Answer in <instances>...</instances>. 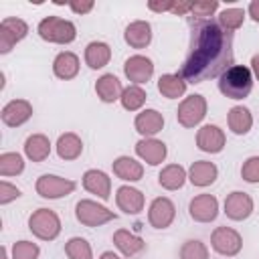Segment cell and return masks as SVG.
<instances>
[{
    "label": "cell",
    "mask_w": 259,
    "mask_h": 259,
    "mask_svg": "<svg viewBox=\"0 0 259 259\" xmlns=\"http://www.w3.org/2000/svg\"><path fill=\"white\" fill-rule=\"evenodd\" d=\"M188 24L190 45L178 73L192 85L221 77L229 67H233V32L225 30L212 18H188Z\"/></svg>",
    "instance_id": "cell-1"
},
{
    "label": "cell",
    "mask_w": 259,
    "mask_h": 259,
    "mask_svg": "<svg viewBox=\"0 0 259 259\" xmlns=\"http://www.w3.org/2000/svg\"><path fill=\"white\" fill-rule=\"evenodd\" d=\"M253 73L245 65H233L219 77V91L227 99L241 101L253 91Z\"/></svg>",
    "instance_id": "cell-2"
},
{
    "label": "cell",
    "mask_w": 259,
    "mask_h": 259,
    "mask_svg": "<svg viewBox=\"0 0 259 259\" xmlns=\"http://www.w3.org/2000/svg\"><path fill=\"white\" fill-rule=\"evenodd\" d=\"M36 32L42 40L53 42V45H69L77 38V26L75 22L61 18V16H45L38 26Z\"/></svg>",
    "instance_id": "cell-3"
},
{
    "label": "cell",
    "mask_w": 259,
    "mask_h": 259,
    "mask_svg": "<svg viewBox=\"0 0 259 259\" xmlns=\"http://www.w3.org/2000/svg\"><path fill=\"white\" fill-rule=\"evenodd\" d=\"M61 229V219L53 208H36L28 217V231L40 241H55Z\"/></svg>",
    "instance_id": "cell-4"
},
{
    "label": "cell",
    "mask_w": 259,
    "mask_h": 259,
    "mask_svg": "<svg viewBox=\"0 0 259 259\" xmlns=\"http://www.w3.org/2000/svg\"><path fill=\"white\" fill-rule=\"evenodd\" d=\"M115 212L109 210L105 204H99L97 200L91 198H81L75 204V219L83 225V227H101L109 221H115Z\"/></svg>",
    "instance_id": "cell-5"
},
{
    "label": "cell",
    "mask_w": 259,
    "mask_h": 259,
    "mask_svg": "<svg viewBox=\"0 0 259 259\" xmlns=\"http://www.w3.org/2000/svg\"><path fill=\"white\" fill-rule=\"evenodd\" d=\"M206 109H208L206 99L200 93H192L180 101L176 109V119L182 127H194L206 117Z\"/></svg>",
    "instance_id": "cell-6"
},
{
    "label": "cell",
    "mask_w": 259,
    "mask_h": 259,
    "mask_svg": "<svg viewBox=\"0 0 259 259\" xmlns=\"http://www.w3.org/2000/svg\"><path fill=\"white\" fill-rule=\"evenodd\" d=\"M75 188H77V184L73 180L57 176V174H42L34 182L36 194L40 198H49V200H57V198L69 196V194L75 192Z\"/></svg>",
    "instance_id": "cell-7"
},
{
    "label": "cell",
    "mask_w": 259,
    "mask_h": 259,
    "mask_svg": "<svg viewBox=\"0 0 259 259\" xmlns=\"http://www.w3.org/2000/svg\"><path fill=\"white\" fill-rule=\"evenodd\" d=\"M210 247L223 257H235L243 249V237L233 227H217L210 233Z\"/></svg>",
    "instance_id": "cell-8"
},
{
    "label": "cell",
    "mask_w": 259,
    "mask_h": 259,
    "mask_svg": "<svg viewBox=\"0 0 259 259\" xmlns=\"http://www.w3.org/2000/svg\"><path fill=\"white\" fill-rule=\"evenodd\" d=\"M28 34V24L18 16H6L0 22V55H8L16 42L24 40Z\"/></svg>",
    "instance_id": "cell-9"
},
{
    "label": "cell",
    "mask_w": 259,
    "mask_h": 259,
    "mask_svg": "<svg viewBox=\"0 0 259 259\" xmlns=\"http://www.w3.org/2000/svg\"><path fill=\"white\" fill-rule=\"evenodd\" d=\"M255 202L251 198V194L243 192V190H233L231 194H227L225 204H223V212L227 214V219L231 221H245L253 214Z\"/></svg>",
    "instance_id": "cell-10"
},
{
    "label": "cell",
    "mask_w": 259,
    "mask_h": 259,
    "mask_svg": "<svg viewBox=\"0 0 259 259\" xmlns=\"http://www.w3.org/2000/svg\"><path fill=\"white\" fill-rule=\"evenodd\" d=\"M188 214L196 223H212L219 217V198L214 194H196L188 202Z\"/></svg>",
    "instance_id": "cell-11"
},
{
    "label": "cell",
    "mask_w": 259,
    "mask_h": 259,
    "mask_svg": "<svg viewBox=\"0 0 259 259\" xmlns=\"http://www.w3.org/2000/svg\"><path fill=\"white\" fill-rule=\"evenodd\" d=\"M176 219V204L168 196H156L148 208V223L154 229H168Z\"/></svg>",
    "instance_id": "cell-12"
},
{
    "label": "cell",
    "mask_w": 259,
    "mask_h": 259,
    "mask_svg": "<svg viewBox=\"0 0 259 259\" xmlns=\"http://www.w3.org/2000/svg\"><path fill=\"white\" fill-rule=\"evenodd\" d=\"M123 73L132 81V85H144L154 75V63L146 55H132L123 63Z\"/></svg>",
    "instance_id": "cell-13"
},
{
    "label": "cell",
    "mask_w": 259,
    "mask_h": 259,
    "mask_svg": "<svg viewBox=\"0 0 259 259\" xmlns=\"http://www.w3.org/2000/svg\"><path fill=\"white\" fill-rule=\"evenodd\" d=\"M30 117H32V103L28 99H10L0 111V119L8 127H20Z\"/></svg>",
    "instance_id": "cell-14"
},
{
    "label": "cell",
    "mask_w": 259,
    "mask_h": 259,
    "mask_svg": "<svg viewBox=\"0 0 259 259\" xmlns=\"http://www.w3.org/2000/svg\"><path fill=\"white\" fill-rule=\"evenodd\" d=\"M225 144H227V136L214 123H204L196 132V146L204 154H219V152H223Z\"/></svg>",
    "instance_id": "cell-15"
},
{
    "label": "cell",
    "mask_w": 259,
    "mask_h": 259,
    "mask_svg": "<svg viewBox=\"0 0 259 259\" xmlns=\"http://www.w3.org/2000/svg\"><path fill=\"white\" fill-rule=\"evenodd\" d=\"M115 204L125 214H138V212L144 210L146 198H144L142 190H138V188H134L130 184H121L115 190Z\"/></svg>",
    "instance_id": "cell-16"
},
{
    "label": "cell",
    "mask_w": 259,
    "mask_h": 259,
    "mask_svg": "<svg viewBox=\"0 0 259 259\" xmlns=\"http://www.w3.org/2000/svg\"><path fill=\"white\" fill-rule=\"evenodd\" d=\"M136 156L140 160H144L146 164L150 166H158L166 160L168 156V148L162 140H156V138H142L138 144H136Z\"/></svg>",
    "instance_id": "cell-17"
},
{
    "label": "cell",
    "mask_w": 259,
    "mask_h": 259,
    "mask_svg": "<svg viewBox=\"0 0 259 259\" xmlns=\"http://www.w3.org/2000/svg\"><path fill=\"white\" fill-rule=\"evenodd\" d=\"M81 184L89 194H95L101 200H107L111 196V178L103 170H97V168L85 170Z\"/></svg>",
    "instance_id": "cell-18"
},
{
    "label": "cell",
    "mask_w": 259,
    "mask_h": 259,
    "mask_svg": "<svg viewBox=\"0 0 259 259\" xmlns=\"http://www.w3.org/2000/svg\"><path fill=\"white\" fill-rule=\"evenodd\" d=\"M134 127L142 138H154L164 130V115L158 109H142L134 119Z\"/></svg>",
    "instance_id": "cell-19"
},
{
    "label": "cell",
    "mask_w": 259,
    "mask_h": 259,
    "mask_svg": "<svg viewBox=\"0 0 259 259\" xmlns=\"http://www.w3.org/2000/svg\"><path fill=\"white\" fill-rule=\"evenodd\" d=\"M217 178H219V168H217L214 162L196 160V162H192L190 168H188V180H190L192 186L206 188V186H210Z\"/></svg>",
    "instance_id": "cell-20"
},
{
    "label": "cell",
    "mask_w": 259,
    "mask_h": 259,
    "mask_svg": "<svg viewBox=\"0 0 259 259\" xmlns=\"http://www.w3.org/2000/svg\"><path fill=\"white\" fill-rule=\"evenodd\" d=\"M123 40L132 49H146L152 42V24L148 20H134L123 30Z\"/></svg>",
    "instance_id": "cell-21"
},
{
    "label": "cell",
    "mask_w": 259,
    "mask_h": 259,
    "mask_svg": "<svg viewBox=\"0 0 259 259\" xmlns=\"http://www.w3.org/2000/svg\"><path fill=\"white\" fill-rule=\"evenodd\" d=\"M111 168H113V174L117 178H121L123 182H138V180L144 178V166H142V162H138L132 156H117L111 162Z\"/></svg>",
    "instance_id": "cell-22"
},
{
    "label": "cell",
    "mask_w": 259,
    "mask_h": 259,
    "mask_svg": "<svg viewBox=\"0 0 259 259\" xmlns=\"http://www.w3.org/2000/svg\"><path fill=\"white\" fill-rule=\"evenodd\" d=\"M95 93L103 103H115L121 99L123 87H121V81L113 73H103L95 81Z\"/></svg>",
    "instance_id": "cell-23"
},
{
    "label": "cell",
    "mask_w": 259,
    "mask_h": 259,
    "mask_svg": "<svg viewBox=\"0 0 259 259\" xmlns=\"http://www.w3.org/2000/svg\"><path fill=\"white\" fill-rule=\"evenodd\" d=\"M113 245L123 257H134L146 249V241L127 229H117L113 233Z\"/></svg>",
    "instance_id": "cell-24"
},
{
    "label": "cell",
    "mask_w": 259,
    "mask_h": 259,
    "mask_svg": "<svg viewBox=\"0 0 259 259\" xmlns=\"http://www.w3.org/2000/svg\"><path fill=\"white\" fill-rule=\"evenodd\" d=\"M53 73L61 81H71L79 75V57L73 51H63L53 61Z\"/></svg>",
    "instance_id": "cell-25"
},
{
    "label": "cell",
    "mask_w": 259,
    "mask_h": 259,
    "mask_svg": "<svg viewBox=\"0 0 259 259\" xmlns=\"http://www.w3.org/2000/svg\"><path fill=\"white\" fill-rule=\"evenodd\" d=\"M24 156L30 162H45L51 156V140L45 134H30L24 140Z\"/></svg>",
    "instance_id": "cell-26"
},
{
    "label": "cell",
    "mask_w": 259,
    "mask_h": 259,
    "mask_svg": "<svg viewBox=\"0 0 259 259\" xmlns=\"http://www.w3.org/2000/svg\"><path fill=\"white\" fill-rule=\"evenodd\" d=\"M227 123H229V130H231L235 136H245V134H249V130L253 127L251 109L245 107V105H235V107H231L229 113H227Z\"/></svg>",
    "instance_id": "cell-27"
},
{
    "label": "cell",
    "mask_w": 259,
    "mask_h": 259,
    "mask_svg": "<svg viewBox=\"0 0 259 259\" xmlns=\"http://www.w3.org/2000/svg\"><path fill=\"white\" fill-rule=\"evenodd\" d=\"M55 148L61 160H77L83 154V140L75 132H65L59 136Z\"/></svg>",
    "instance_id": "cell-28"
},
{
    "label": "cell",
    "mask_w": 259,
    "mask_h": 259,
    "mask_svg": "<svg viewBox=\"0 0 259 259\" xmlns=\"http://www.w3.org/2000/svg\"><path fill=\"white\" fill-rule=\"evenodd\" d=\"M186 180H188V172L180 164H168L158 174V184L164 190H180Z\"/></svg>",
    "instance_id": "cell-29"
},
{
    "label": "cell",
    "mask_w": 259,
    "mask_h": 259,
    "mask_svg": "<svg viewBox=\"0 0 259 259\" xmlns=\"http://www.w3.org/2000/svg\"><path fill=\"white\" fill-rule=\"evenodd\" d=\"M111 59V47L103 40H91L85 47V63L89 69H103Z\"/></svg>",
    "instance_id": "cell-30"
},
{
    "label": "cell",
    "mask_w": 259,
    "mask_h": 259,
    "mask_svg": "<svg viewBox=\"0 0 259 259\" xmlns=\"http://www.w3.org/2000/svg\"><path fill=\"white\" fill-rule=\"evenodd\" d=\"M186 81L182 79L180 73H164L158 79V91L166 97V99H178L186 93Z\"/></svg>",
    "instance_id": "cell-31"
},
{
    "label": "cell",
    "mask_w": 259,
    "mask_h": 259,
    "mask_svg": "<svg viewBox=\"0 0 259 259\" xmlns=\"http://www.w3.org/2000/svg\"><path fill=\"white\" fill-rule=\"evenodd\" d=\"M146 99H148V95L142 85H127V87H123L119 103L125 111H140L144 107Z\"/></svg>",
    "instance_id": "cell-32"
},
{
    "label": "cell",
    "mask_w": 259,
    "mask_h": 259,
    "mask_svg": "<svg viewBox=\"0 0 259 259\" xmlns=\"http://www.w3.org/2000/svg\"><path fill=\"white\" fill-rule=\"evenodd\" d=\"M24 172V158L18 152H2L0 154V176H18Z\"/></svg>",
    "instance_id": "cell-33"
},
{
    "label": "cell",
    "mask_w": 259,
    "mask_h": 259,
    "mask_svg": "<svg viewBox=\"0 0 259 259\" xmlns=\"http://www.w3.org/2000/svg\"><path fill=\"white\" fill-rule=\"evenodd\" d=\"M245 16H247V12H245L243 8H225V10H221V12H219L217 22H219L225 30L233 32V30H237V28H241V26H243Z\"/></svg>",
    "instance_id": "cell-34"
},
{
    "label": "cell",
    "mask_w": 259,
    "mask_h": 259,
    "mask_svg": "<svg viewBox=\"0 0 259 259\" xmlns=\"http://www.w3.org/2000/svg\"><path fill=\"white\" fill-rule=\"evenodd\" d=\"M65 255L69 259H93V249L87 239L83 237H71L65 243Z\"/></svg>",
    "instance_id": "cell-35"
},
{
    "label": "cell",
    "mask_w": 259,
    "mask_h": 259,
    "mask_svg": "<svg viewBox=\"0 0 259 259\" xmlns=\"http://www.w3.org/2000/svg\"><path fill=\"white\" fill-rule=\"evenodd\" d=\"M180 259H208V247L198 239H188L180 247Z\"/></svg>",
    "instance_id": "cell-36"
},
{
    "label": "cell",
    "mask_w": 259,
    "mask_h": 259,
    "mask_svg": "<svg viewBox=\"0 0 259 259\" xmlns=\"http://www.w3.org/2000/svg\"><path fill=\"white\" fill-rule=\"evenodd\" d=\"M40 247L32 241H16L10 249V259H38Z\"/></svg>",
    "instance_id": "cell-37"
},
{
    "label": "cell",
    "mask_w": 259,
    "mask_h": 259,
    "mask_svg": "<svg viewBox=\"0 0 259 259\" xmlns=\"http://www.w3.org/2000/svg\"><path fill=\"white\" fill-rule=\"evenodd\" d=\"M217 10H219V0H196V2H192V10H190L188 18L206 20V18H210Z\"/></svg>",
    "instance_id": "cell-38"
},
{
    "label": "cell",
    "mask_w": 259,
    "mask_h": 259,
    "mask_svg": "<svg viewBox=\"0 0 259 259\" xmlns=\"http://www.w3.org/2000/svg\"><path fill=\"white\" fill-rule=\"evenodd\" d=\"M241 178L249 184H259V156H249L241 166Z\"/></svg>",
    "instance_id": "cell-39"
},
{
    "label": "cell",
    "mask_w": 259,
    "mask_h": 259,
    "mask_svg": "<svg viewBox=\"0 0 259 259\" xmlns=\"http://www.w3.org/2000/svg\"><path fill=\"white\" fill-rule=\"evenodd\" d=\"M20 188L18 186H14V184H10V182H6V180H2L0 182V204L4 206V204H10L12 200H16V198H20Z\"/></svg>",
    "instance_id": "cell-40"
},
{
    "label": "cell",
    "mask_w": 259,
    "mask_h": 259,
    "mask_svg": "<svg viewBox=\"0 0 259 259\" xmlns=\"http://www.w3.org/2000/svg\"><path fill=\"white\" fill-rule=\"evenodd\" d=\"M75 14H87V12H91L93 10V6H95V2L93 0H71L69 4H67Z\"/></svg>",
    "instance_id": "cell-41"
},
{
    "label": "cell",
    "mask_w": 259,
    "mask_h": 259,
    "mask_svg": "<svg viewBox=\"0 0 259 259\" xmlns=\"http://www.w3.org/2000/svg\"><path fill=\"white\" fill-rule=\"evenodd\" d=\"M172 6H174V0H162V2H158V0H150L148 2V8L152 10V12H172Z\"/></svg>",
    "instance_id": "cell-42"
},
{
    "label": "cell",
    "mask_w": 259,
    "mask_h": 259,
    "mask_svg": "<svg viewBox=\"0 0 259 259\" xmlns=\"http://www.w3.org/2000/svg\"><path fill=\"white\" fill-rule=\"evenodd\" d=\"M190 10H192V0H174L172 14H176V16H186V14H190Z\"/></svg>",
    "instance_id": "cell-43"
},
{
    "label": "cell",
    "mask_w": 259,
    "mask_h": 259,
    "mask_svg": "<svg viewBox=\"0 0 259 259\" xmlns=\"http://www.w3.org/2000/svg\"><path fill=\"white\" fill-rule=\"evenodd\" d=\"M247 14H249L255 22H259V0L249 2V6H247Z\"/></svg>",
    "instance_id": "cell-44"
},
{
    "label": "cell",
    "mask_w": 259,
    "mask_h": 259,
    "mask_svg": "<svg viewBox=\"0 0 259 259\" xmlns=\"http://www.w3.org/2000/svg\"><path fill=\"white\" fill-rule=\"evenodd\" d=\"M249 69H251V73H253V77H255V79L259 81V53L251 57V67H249Z\"/></svg>",
    "instance_id": "cell-45"
},
{
    "label": "cell",
    "mask_w": 259,
    "mask_h": 259,
    "mask_svg": "<svg viewBox=\"0 0 259 259\" xmlns=\"http://www.w3.org/2000/svg\"><path fill=\"white\" fill-rule=\"evenodd\" d=\"M99 259H121L117 253H113V251H103L101 255H99Z\"/></svg>",
    "instance_id": "cell-46"
},
{
    "label": "cell",
    "mask_w": 259,
    "mask_h": 259,
    "mask_svg": "<svg viewBox=\"0 0 259 259\" xmlns=\"http://www.w3.org/2000/svg\"><path fill=\"white\" fill-rule=\"evenodd\" d=\"M0 253H2V259H10V257H8V247H6V245H2Z\"/></svg>",
    "instance_id": "cell-47"
}]
</instances>
